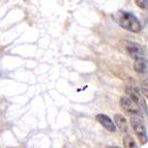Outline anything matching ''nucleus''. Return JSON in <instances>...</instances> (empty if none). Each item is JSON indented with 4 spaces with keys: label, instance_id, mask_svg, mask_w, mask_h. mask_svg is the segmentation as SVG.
I'll return each instance as SVG.
<instances>
[{
    "label": "nucleus",
    "instance_id": "2",
    "mask_svg": "<svg viewBox=\"0 0 148 148\" xmlns=\"http://www.w3.org/2000/svg\"><path fill=\"white\" fill-rule=\"evenodd\" d=\"M131 125L138 137L140 143L142 145H145L148 142V136L146 133V128L143 124V121H142V117H132Z\"/></svg>",
    "mask_w": 148,
    "mask_h": 148
},
{
    "label": "nucleus",
    "instance_id": "10",
    "mask_svg": "<svg viewBox=\"0 0 148 148\" xmlns=\"http://www.w3.org/2000/svg\"><path fill=\"white\" fill-rule=\"evenodd\" d=\"M141 90L143 92L144 96L148 99V78L142 81V83H141Z\"/></svg>",
    "mask_w": 148,
    "mask_h": 148
},
{
    "label": "nucleus",
    "instance_id": "7",
    "mask_svg": "<svg viewBox=\"0 0 148 148\" xmlns=\"http://www.w3.org/2000/svg\"><path fill=\"white\" fill-rule=\"evenodd\" d=\"M114 120H115V123H116L117 127H118L121 132L127 133L128 123H127V120H126L125 117H124L123 115H121V114H115Z\"/></svg>",
    "mask_w": 148,
    "mask_h": 148
},
{
    "label": "nucleus",
    "instance_id": "8",
    "mask_svg": "<svg viewBox=\"0 0 148 148\" xmlns=\"http://www.w3.org/2000/svg\"><path fill=\"white\" fill-rule=\"evenodd\" d=\"M147 67V61L144 58H138L134 62V69L138 74H144Z\"/></svg>",
    "mask_w": 148,
    "mask_h": 148
},
{
    "label": "nucleus",
    "instance_id": "11",
    "mask_svg": "<svg viewBox=\"0 0 148 148\" xmlns=\"http://www.w3.org/2000/svg\"><path fill=\"white\" fill-rule=\"evenodd\" d=\"M135 3L137 4V6L141 8L142 10H148V1H145V0H136Z\"/></svg>",
    "mask_w": 148,
    "mask_h": 148
},
{
    "label": "nucleus",
    "instance_id": "12",
    "mask_svg": "<svg viewBox=\"0 0 148 148\" xmlns=\"http://www.w3.org/2000/svg\"><path fill=\"white\" fill-rule=\"evenodd\" d=\"M107 148H120V147H117V146H108Z\"/></svg>",
    "mask_w": 148,
    "mask_h": 148
},
{
    "label": "nucleus",
    "instance_id": "5",
    "mask_svg": "<svg viewBox=\"0 0 148 148\" xmlns=\"http://www.w3.org/2000/svg\"><path fill=\"white\" fill-rule=\"evenodd\" d=\"M126 52L135 60L138 59V58H144L143 56L145 54V51H144L143 47L141 45L133 42H130L126 44Z\"/></svg>",
    "mask_w": 148,
    "mask_h": 148
},
{
    "label": "nucleus",
    "instance_id": "9",
    "mask_svg": "<svg viewBox=\"0 0 148 148\" xmlns=\"http://www.w3.org/2000/svg\"><path fill=\"white\" fill-rule=\"evenodd\" d=\"M123 145L124 148H138L136 141L134 140L133 137L131 135H128V134H126L125 136L123 137Z\"/></svg>",
    "mask_w": 148,
    "mask_h": 148
},
{
    "label": "nucleus",
    "instance_id": "6",
    "mask_svg": "<svg viewBox=\"0 0 148 148\" xmlns=\"http://www.w3.org/2000/svg\"><path fill=\"white\" fill-rule=\"evenodd\" d=\"M95 119L97 122L101 124V125L104 126L106 128L107 131L109 132H115L116 131V127H115V124L114 122L111 120V118L105 114H97L95 116Z\"/></svg>",
    "mask_w": 148,
    "mask_h": 148
},
{
    "label": "nucleus",
    "instance_id": "4",
    "mask_svg": "<svg viewBox=\"0 0 148 148\" xmlns=\"http://www.w3.org/2000/svg\"><path fill=\"white\" fill-rule=\"evenodd\" d=\"M125 92L128 95V97H131V99L136 103L137 106L141 109V111H143V112H145L146 114H148V108H147V105H146V101L143 96L140 94L138 89L133 86H128L127 88L125 89Z\"/></svg>",
    "mask_w": 148,
    "mask_h": 148
},
{
    "label": "nucleus",
    "instance_id": "3",
    "mask_svg": "<svg viewBox=\"0 0 148 148\" xmlns=\"http://www.w3.org/2000/svg\"><path fill=\"white\" fill-rule=\"evenodd\" d=\"M120 107L126 113L131 114L132 117H142L141 116V109L136 105V103L128 96H122L120 99Z\"/></svg>",
    "mask_w": 148,
    "mask_h": 148
},
{
    "label": "nucleus",
    "instance_id": "1",
    "mask_svg": "<svg viewBox=\"0 0 148 148\" xmlns=\"http://www.w3.org/2000/svg\"><path fill=\"white\" fill-rule=\"evenodd\" d=\"M114 19L122 28L134 32V33H138L142 29V26H141V23L139 22L138 18L132 12H118L114 16Z\"/></svg>",
    "mask_w": 148,
    "mask_h": 148
}]
</instances>
